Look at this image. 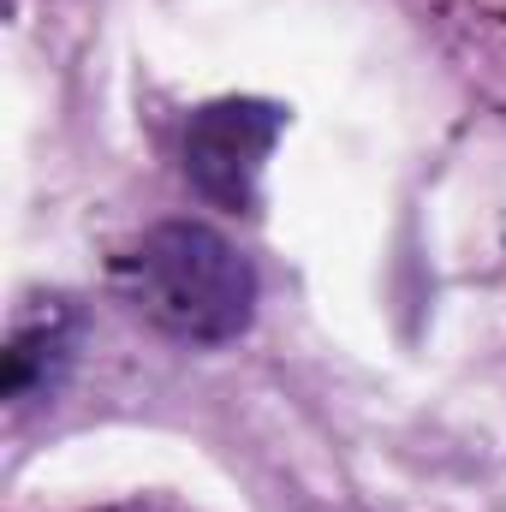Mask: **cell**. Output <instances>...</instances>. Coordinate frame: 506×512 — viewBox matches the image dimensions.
I'll list each match as a JSON object with an SVG mask.
<instances>
[{
	"label": "cell",
	"mask_w": 506,
	"mask_h": 512,
	"mask_svg": "<svg viewBox=\"0 0 506 512\" xmlns=\"http://www.w3.org/2000/svg\"><path fill=\"white\" fill-rule=\"evenodd\" d=\"M114 286L143 322L173 340L221 346L239 340L256 316V268L209 221H161L120 262Z\"/></svg>",
	"instance_id": "obj_1"
},
{
	"label": "cell",
	"mask_w": 506,
	"mask_h": 512,
	"mask_svg": "<svg viewBox=\"0 0 506 512\" xmlns=\"http://www.w3.org/2000/svg\"><path fill=\"white\" fill-rule=\"evenodd\" d=\"M286 131V108L274 102H209L191 114L185 126V179L203 203L215 209H233V215H251L256 209V185H262V167L274 155Z\"/></svg>",
	"instance_id": "obj_2"
},
{
	"label": "cell",
	"mask_w": 506,
	"mask_h": 512,
	"mask_svg": "<svg viewBox=\"0 0 506 512\" xmlns=\"http://www.w3.org/2000/svg\"><path fill=\"white\" fill-rule=\"evenodd\" d=\"M72 346H78V316L60 298H48L42 316H30V322L12 328V346H6V399L12 405L48 399L60 387V376H66V364H72Z\"/></svg>",
	"instance_id": "obj_3"
}]
</instances>
